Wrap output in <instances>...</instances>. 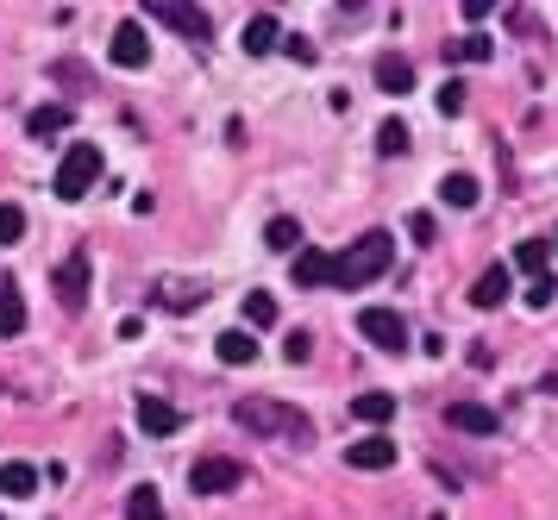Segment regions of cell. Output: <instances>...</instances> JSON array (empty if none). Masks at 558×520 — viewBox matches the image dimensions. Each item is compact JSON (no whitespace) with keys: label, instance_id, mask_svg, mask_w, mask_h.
<instances>
[{"label":"cell","instance_id":"cell-1","mask_svg":"<svg viewBox=\"0 0 558 520\" xmlns=\"http://www.w3.org/2000/svg\"><path fill=\"white\" fill-rule=\"evenodd\" d=\"M232 420H239L245 433H258V439H295V445H314V420L289 408V401H276V395H245L239 408H232Z\"/></svg>","mask_w":558,"mask_h":520},{"label":"cell","instance_id":"cell-2","mask_svg":"<svg viewBox=\"0 0 558 520\" xmlns=\"http://www.w3.org/2000/svg\"><path fill=\"white\" fill-rule=\"evenodd\" d=\"M395 270V239L383 226H370L352 251H333V289H364V282H383Z\"/></svg>","mask_w":558,"mask_h":520},{"label":"cell","instance_id":"cell-3","mask_svg":"<svg viewBox=\"0 0 558 520\" xmlns=\"http://www.w3.org/2000/svg\"><path fill=\"white\" fill-rule=\"evenodd\" d=\"M95 182H101V145H88V138H82V145H69L63 163H57V195L63 201H82Z\"/></svg>","mask_w":558,"mask_h":520},{"label":"cell","instance_id":"cell-4","mask_svg":"<svg viewBox=\"0 0 558 520\" xmlns=\"http://www.w3.org/2000/svg\"><path fill=\"white\" fill-rule=\"evenodd\" d=\"M145 13L182 38H214V13H201L195 0H145Z\"/></svg>","mask_w":558,"mask_h":520},{"label":"cell","instance_id":"cell-5","mask_svg":"<svg viewBox=\"0 0 558 520\" xmlns=\"http://www.w3.org/2000/svg\"><path fill=\"white\" fill-rule=\"evenodd\" d=\"M358 333L377 351H408V320L395 307H358Z\"/></svg>","mask_w":558,"mask_h":520},{"label":"cell","instance_id":"cell-6","mask_svg":"<svg viewBox=\"0 0 558 520\" xmlns=\"http://www.w3.org/2000/svg\"><path fill=\"white\" fill-rule=\"evenodd\" d=\"M51 289L63 301V314H82V307H88V251H69L63 257L57 276H51Z\"/></svg>","mask_w":558,"mask_h":520},{"label":"cell","instance_id":"cell-7","mask_svg":"<svg viewBox=\"0 0 558 520\" xmlns=\"http://www.w3.org/2000/svg\"><path fill=\"white\" fill-rule=\"evenodd\" d=\"M107 51H113V63H120V69H145V63H151L145 19H120V26H113V38H107Z\"/></svg>","mask_w":558,"mask_h":520},{"label":"cell","instance_id":"cell-8","mask_svg":"<svg viewBox=\"0 0 558 520\" xmlns=\"http://www.w3.org/2000/svg\"><path fill=\"white\" fill-rule=\"evenodd\" d=\"M239 483H245V464L239 458H201L189 470V489L195 495H220V489H239Z\"/></svg>","mask_w":558,"mask_h":520},{"label":"cell","instance_id":"cell-9","mask_svg":"<svg viewBox=\"0 0 558 520\" xmlns=\"http://www.w3.org/2000/svg\"><path fill=\"white\" fill-rule=\"evenodd\" d=\"M446 427H452V433H471V439H490V433L502 427V414L483 408V401H458V408H446Z\"/></svg>","mask_w":558,"mask_h":520},{"label":"cell","instance_id":"cell-10","mask_svg":"<svg viewBox=\"0 0 558 520\" xmlns=\"http://www.w3.org/2000/svg\"><path fill=\"white\" fill-rule=\"evenodd\" d=\"M138 427H145L151 439H170V433L182 427V414L170 408L164 395H138Z\"/></svg>","mask_w":558,"mask_h":520},{"label":"cell","instance_id":"cell-11","mask_svg":"<svg viewBox=\"0 0 558 520\" xmlns=\"http://www.w3.org/2000/svg\"><path fill=\"white\" fill-rule=\"evenodd\" d=\"M508 289H515V276H508V264H490L477 282H471V307H502Z\"/></svg>","mask_w":558,"mask_h":520},{"label":"cell","instance_id":"cell-12","mask_svg":"<svg viewBox=\"0 0 558 520\" xmlns=\"http://www.w3.org/2000/svg\"><path fill=\"white\" fill-rule=\"evenodd\" d=\"M546 264H552V245H540V239H521V245H515V264H508V276L521 270L527 282H540V276H552Z\"/></svg>","mask_w":558,"mask_h":520},{"label":"cell","instance_id":"cell-13","mask_svg":"<svg viewBox=\"0 0 558 520\" xmlns=\"http://www.w3.org/2000/svg\"><path fill=\"white\" fill-rule=\"evenodd\" d=\"M345 464H352V470H389V464H395V445L370 433V439H358L352 452H345Z\"/></svg>","mask_w":558,"mask_h":520},{"label":"cell","instance_id":"cell-14","mask_svg":"<svg viewBox=\"0 0 558 520\" xmlns=\"http://www.w3.org/2000/svg\"><path fill=\"white\" fill-rule=\"evenodd\" d=\"M38 489V470L26 464V458H13V464H0V495L7 502H26V495Z\"/></svg>","mask_w":558,"mask_h":520},{"label":"cell","instance_id":"cell-15","mask_svg":"<svg viewBox=\"0 0 558 520\" xmlns=\"http://www.w3.org/2000/svg\"><path fill=\"white\" fill-rule=\"evenodd\" d=\"M276 44H283V26H276L270 13H258V19L245 26V57H270Z\"/></svg>","mask_w":558,"mask_h":520},{"label":"cell","instance_id":"cell-16","mask_svg":"<svg viewBox=\"0 0 558 520\" xmlns=\"http://www.w3.org/2000/svg\"><path fill=\"white\" fill-rule=\"evenodd\" d=\"M295 282H301V289L333 282V251H301V257H295Z\"/></svg>","mask_w":558,"mask_h":520},{"label":"cell","instance_id":"cell-17","mask_svg":"<svg viewBox=\"0 0 558 520\" xmlns=\"http://www.w3.org/2000/svg\"><path fill=\"white\" fill-rule=\"evenodd\" d=\"M377 88H383V94H408V88H414V63H408V57H383V63H377Z\"/></svg>","mask_w":558,"mask_h":520},{"label":"cell","instance_id":"cell-18","mask_svg":"<svg viewBox=\"0 0 558 520\" xmlns=\"http://www.w3.org/2000/svg\"><path fill=\"white\" fill-rule=\"evenodd\" d=\"M352 414H358V420H370V427H389V420H395V395L370 389V395H358V401H352Z\"/></svg>","mask_w":558,"mask_h":520},{"label":"cell","instance_id":"cell-19","mask_svg":"<svg viewBox=\"0 0 558 520\" xmlns=\"http://www.w3.org/2000/svg\"><path fill=\"white\" fill-rule=\"evenodd\" d=\"M477 195H483L477 176H464V170H452L446 182H439V201H446V207H477Z\"/></svg>","mask_w":558,"mask_h":520},{"label":"cell","instance_id":"cell-20","mask_svg":"<svg viewBox=\"0 0 558 520\" xmlns=\"http://www.w3.org/2000/svg\"><path fill=\"white\" fill-rule=\"evenodd\" d=\"M214 351H220L226 364H251V358H258V339H251L245 326H232V333H220V345H214Z\"/></svg>","mask_w":558,"mask_h":520},{"label":"cell","instance_id":"cell-21","mask_svg":"<svg viewBox=\"0 0 558 520\" xmlns=\"http://www.w3.org/2000/svg\"><path fill=\"white\" fill-rule=\"evenodd\" d=\"M126 520H164V495H157L151 483H138L126 495Z\"/></svg>","mask_w":558,"mask_h":520},{"label":"cell","instance_id":"cell-22","mask_svg":"<svg viewBox=\"0 0 558 520\" xmlns=\"http://www.w3.org/2000/svg\"><path fill=\"white\" fill-rule=\"evenodd\" d=\"M19 333H26V301H19V289H0V339Z\"/></svg>","mask_w":558,"mask_h":520},{"label":"cell","instance_id":"cell-23","mask_svg":"<svg viewBox=\"0 0 558 520\" xmlns=\"http://www.w3.org/2000/svg\"><path fill=\"white\" fill-rule=\"evenodd\" d=\"M264 245H270V251H295V245H301V220H295V214H276V220L264 226Z\"/></svg>","mask_w":558,"mask_h":520},{"label":"cell","instance_id":"cell-24","mask_svg":"<svg viewBox=\"0 0 558 520\" xmlns=\"http://www.w3.org/2000/svg\"><path fill=\"white\" fill-rule=\"evenodd\" d=\"M239 314H245V326H264V333H270V326H276V295H264V289H251V295H245V307H239Z\"/></svg>","mask_w":558,"mask_h":520},{"label":"cell","instance_id":"cell-25","mask_svg":"<svg viewBox=\"0 0 558 520\" xmlns=\"http://www.w3.org/2000/svg\"><path fill=\"white\" fill-rule=\"evenodd\" d=\"M69 113H76V107H38L32 120H26V132H32V138H57V132L69 126Z\"/></svg>","mask_w":558,"mask_h":520},{"label":"cell","instance_id":"cell-26","mask_svg":"<svg viewBox=\"0 0 558 520\" xmlns=\"http://www.w3.org/2000/svg\"><path fill=\"white\" fill-rule=\"evenodd\" d=\"M19 239H26V207L0 201V245H19Z\"/></svg>","mask_w":558,"mask_h":520},{"label":"cell","instance_id":"cell-27","mask_svg":"<svg viewBox=\"0 0 558 520\" xmlns=\"http://www.w3.org/2000/svg\"><path fill=\"white\" fill-rule=\"evenodd\" d=\"M377 151H383V157H402V151H408V126H402V120H383V126H377Z\"/></svg>","mask_w":558,"mask_h":520},{"label":"cell","instance_id":"cell-28","mask_svg":"<svg viewBox=\"0 0 558 520\" xmlns=\"http://www.w3.org/2000/svg\"><path fill=\"white\" fill-rule=\"evenodd\" d=\"M308 351H314V333H301V326H295V333H283V358H289V364H308Z\"/></svg>","mask_w":558,"mask_h":520},{"label":"cell","instance_id":"cell-29","mask_svg":"<svg viewBox=\"0 0 558 520\" xmlns=\"http://www.w3.org/2000/svg\"><path fill=\"white\" fill-rule=\"evenodd\" d=\"M446 57H458V63H477V57H490V38H483V32H471L464 44H452Z\"/></svg>","mask_w":558,"mask_h":520},{"label":"cell","instance_id":"cell-30","mask_svg":"<svg viewBox=\"0 0 558 520\" xmlns=\"http://www.w3.org/2000/svg\"><path fill=\"white\" fill-rule=\"evenodd\" d=\"M458 13H464V26H483V19H490V13H496V0H464V7H458Z\"/></svg>","mask_w":558,"mask_h":520},{"label":"cell","instance_id":"cell-31","mask_svg":"<svg viewBox=\"0 0 558 520\" xmlns=\"http://www.w3.org/2000/svg\"><path fill=\"white\" fill-rule=\"evenodd\" d=\"M439 113H464V88H458V82L439 88Z\"/></svg>","mask_w":558,"mask_h":520},{"label":"cell","instance_id":"cell-32","mask_svg":"<svg viewBox=\"0 0 558 520\" xmlns=\"http://www.w3.org/2000/svg\"><path fill=\"white\" fill-rule=\"evenodd\" d=\"M527 307H552V276H540V282H527Z\"/></svg>","mask_w":558,"mask_h":520},{"label":"cell","instance_id":"cell-33","mask_svg":"<svg viewBox=\"0 0 558 520\" xmlns=\"http://www.w3.org/2000/svg\"><path fill=\"white\" fill-rule=\"evenodd\" d=\"M283 51H289L295 63H314V44H308V38H283Z\"/></svg>","mask_w":558,"mask_h":520},{"label":"cell","instance_id":"cell-34","mask_svg":"<svg viewBox=\"0 0 558 520\" xmlns=\"http://www.w3.org/2000/svg\"><path fill=\"white\" fill-rule=\"evenodd\" d=\"M552 251H558V232H552Z\"/></svg>","mask_w":558,"mask_h":520}]
</instances>
